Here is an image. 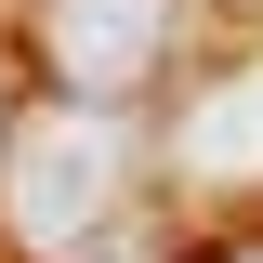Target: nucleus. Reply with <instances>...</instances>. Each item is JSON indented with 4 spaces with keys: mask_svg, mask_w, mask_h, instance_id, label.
<instances>
[{
    "mask_svg": "<svg viewBox=\"0 0 263 263\" xmlns=\"http://www.w3.org/2000/svg\"><path fill=\"white\" fill-rule=\"evenodd\" d=\"M184 158L197 171H263V66H237V79H211L184 105Z\"/></svg>",
    "mask_w": 263,
    "mask_h": 263,
    "instance_id": "obj_3",
    "label": "nucleus"
},
{
    "mask_svg": "<svg viewBox=\"0 0 263 263\" xmlns=\"http://www.w3.org/2000/svg\"><path fill=\"white\" fill-rule=\"evenodd\" d=\"M158 40H171V0H53L40 13V53L79 105H119L158 79Z\"/></svg>",
    "mask_w": 263,
    "mask_h": 263,
    "instance_id": "obj_2",
    "label": "nucleus"
},
{
    "mask_svg": "<svg viewBox=\"0 0 263 263\" xmlns=\"http://www.w3.org/2000/svg\"><path fill=\"white\" fill-rule=\"evenodd\" d=\"M105 197H119V145H105V119H27L13 145H0V211H13L27 250H79Z\"/></svg>",
    "mask_w": 263,
    "mask_h": 263,
    "instance_id": "obj_1",
    "label": "nucleus"
},
{
    "mask_svg": "<svg viewBox=\"0 0 263 263\" xmlns=\"http://www.w3.org/2000/svg\"><path fill=\"white\" fill-rule=\"evenodd\" d=\"M224 263H263V237H237V250H224Z\"/></svg>",
    "mask_w": 263,
    "mask_h": 263,
    "instance_id": "obj_4",
    "label": "nucleus"
}]
</instances>
